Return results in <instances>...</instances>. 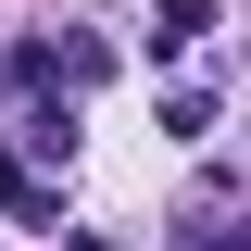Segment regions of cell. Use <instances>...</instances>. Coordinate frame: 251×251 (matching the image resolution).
I'll return each mask as SVG.
<instances>
[{
  "instance_id": "obj_1",
  "label": "cell",
  "mask_w": 251,
  "mask_h": 251,
  "mask_svg": "<svg viewBox=\"0 0 251 251\" xmlns=\"http://www.w3.org/2000/svg\"><path fill=\"white\" fill-rule=\"evenodd\" d=\"M0 214H13V226H63V201H50V176H38L25 151H0Z\"/></svg>"
},
{
  "instance_id": "obj_2",
  "label": "cell",
  "mask_w": 251,
  "mask_h": 251,
  "mask_svg": "<svg viewBox=\"0 0 251 251\" xmlns=\"http://www.w3.org/2000/svg\"><path fill=\"white\" fill-rule=\"evenodd\" d=\"M201 25H214V0H151V63L201 50Z\"/></svg>"
},
{
  "instance_id": "obj_3",
  "label": "cell",
  "mask_w": 251,
  "mask_h": 251,
  "mask_svg": "<svg viewBox=\"0 0 251 251\" xmlns=\"http://www.w3.org/2000/svg\"><path fill=\"white\" fill-rule=\"evenodd\" d=\"M163 138H214V88H163Z\"/></svg>"
},
{
  "instance_id": "obj_4",
  "label": "cell",
  "mask_w": 251,
  "mask_h": 251,
  "mask_svg": "<svg viewBox=\"0 0 251 251\" xmlns=\"http://www.w3.org/2000/svg\"><path fill=\"white\" fill-rule=\"evenodd\" d=\"M25 151L38 163H75V113H25Z\"/></svg>"
}]
</instances>
